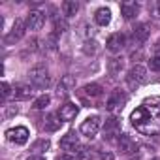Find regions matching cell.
Here are the masks:
<instances>
[{"label":"cell","mask_w":160,"mask_h":160,"mask_svg":"<svg viewBox=\"0 0 160 160\" xmlns=\"http://www.w3.org/2000/svg\"><path fill=\"white\" fill-rule=\"evenodd\" d=\"M73 85H75V81H73V77L72 75H64L62 79H60V83H58V87H57V94L60 96V98H64V96H68V92L73 89Z\"/></svg>","instance_id":"9a60e30c"},{"label":"cell","mask_w":160,"mask_h":160,"mask_svg":"<svg viewBox=\"0 0 160 160\" xmlns=\"http://www.w3.org/2000/svg\"><path fill=\"white\" fill-rule=\"evenodd\" d=\"M49 102H51V98H49L47 94H42L40 98H36V100H34L32 108H34V109H43V108H47V106H49Z\"/></svg>","instance_id":"cb8c5ba5"},{"label":"cell","mask_w":160,"mask_h":160,"mask_svg":"<svg viewBox=\"0 0 160 160\" xmlns=\"http://www.w3.org/2000/svg\"><path fill=\"white\" fill-rule=\"evenodd\" d=\"M117 147H119V151H121L122 154H132V152L138 151V143H136L128 134H121V136H119Z\"/></svg>","instance_id":"9c48e42d"},{"label":"cell","mask_w":160,"mask_h":160,"mask_svg":"<svg viewBox=\"0 0 160 160\" xmlns=\"http://www.w3.org/2000/svg\"><path fill=\"white\" fill-rule=\"evenodd\" d=\"M83 92L87 96H91V98H98V96H102V87L96 85V83H91V85H85L83 87Z\"/></svg>","instance_id":"7402d4cb"},{"label":"cell","mask_w":160,"mask_h":160,"mask_svg":"<svg viewBox=\"0 0 160 160\" xmlns=\"http://www.w3.org/2000/svg\"><path fill=\"white\" fill-rule=\"evenodd\" d=\"M13 113H17V108H8V111H6V117H12Z\"/></svg>","instance_id":"f546056e"},{"label":"cell","mask_w":160,"mask_h":160,"mask_svg":"<svg viewBox=\"0 0 160 160\" xmlns=\"http://www.w3.org/2000/svg\"><path fill=\"white\" fill-rule=\"evenodd\" d=\"M28 128L27 126H15V128H10L8 132H6V138H8V141H12V143H15V145H25L27 141H28Z\"/></svg>","instance_id":"5b68a950"},{"label":"cell","mask_w":160,"mask_h":160,"mask_svg":"<svg viewBox=\"0 0 160 160\" xmlns=\"http://www.w3.org/2000/svg\"><path fill=\"white\" fill-rule=\"evenodd\" d=\"M149 10H151L152 19H160V0H158V2H152V4L149 6Z\"/></svg>","instance_id":"4316f807"},{"label":"cell","mask_w":160,"mask_h":160,"mask_svg":"<svg viewBox=\"0 0 160 160\" xmlns=\"http://www.w3.org/2000/svg\"><path fill=\"white\" fill-rule=\"evenodd\" d=\"M60 147L64 151H70V152H77V149H81V147H79V139H77V136L73 132H68L66 136H62Z\"/></svg>","instance_id":"5bb4252c"},{"label":"cell","mask_w":160,"mask_h":160,"mask_svg":"<svg viewBox=\"0 0 160 160\" xmlns=\"http://www.w3.org/2000/svg\"><path fill=\"white\" fill-rule=\"evenodd\" d=\"M57 160H73V156H70V154H60V156H57Z\"/></svg>","instance_id":"4dcf8cb0"},{"label":"cell","mask_w":160,"mask_h":160,"mask_svg":"<svg viewBox=\"0 0 160 160\" xmlns=\"http://www.w3.org/2000/svg\"><path fill=\"white\" fill-rule=\"evenodd\" d=\"M94 21L100 27H108L109 21H111V10L109 8H98L96 13H94Z\"/></svg>","instance_id":"2e32d148"},{"label":"cell","mask_w":160,"mask_h":160,"mask_svg":"<svg viewBox=\"0 0 160 160\" xmlns=\"http://www.w3.org/2000/svg\"><path fill=\"white\" fill-rule=\"evenodd\" d=\"M77 10H79V4L75 2V0H66V2H62V13H64L66 17L75 15Z\"/></svg>","instance_id":"44dd1931"},{"label":"cell","mask_w":160,"mask_h":160,"mask_svg":"<svg viewBox=\"0 0 160 160\" xmlns=\"http://www.w3.org/2000/svg\"><path fill=\"white\" fill-rule=\"evenodd\" d=\"M77 113H79V108L73 104V102H66V104H62L60 106V109H58V117H60V121H73L75 117H77Z\"/></svg>","instance_id":"7c38bea8"},{"label":"cell","mask_w":160,"mask_h":160,"mask_svg":"<svg viewBox=\"0 0 160 160\" xmlns=\"http://www.w3.org/2000/svg\"><path fill=\"white\" fill-rule=\"evenodd\" d=\"M122 68H124V60H122L121 57L109 58V62H108V72H109L111 75H119V73L122 72Z\"/></svg>","instance_id":"ac0fdd59"},{"label":"cell","mask_w":160,"mask_h":160,"mask_svg":"<svg viewBox=\"0 0 160 160\" xmlns=\"http://www.w3.org/2000/svg\"><path fill=\"white\" fill-rule=\"evenodd\" d=\"M130 121L138 132L145 136H154L160 132V106H152L145 102L132 111Z\"/></svg>","instance_id":"6da1fadb"},{"label":"cell","mask_w":160,"mask_h":160,"mask_svg":"<svg viewBox=\"0 0 160 160\" xmlns=\"http://www.w3.org/2000/svg\"><path fill=\"white\" fill-rule=\"evenodd\" d=\"M43 25H45V13H43V12L34 10V12L28 13V17H27V28H30V30H40Z\"/></svg>","instance_id":"30bf717a"},{"label":"cell","mask_w":160,"mask_h":160,"mask_svg":"<svg viewBox=\"0 0 160 160\" xmlns=\"http://www.w3.org/2000/svg\"><path fill=\"white\" fill-rule=\"evenodd\" d=\"M0 89H2V98H4V100L12 96V87H10V85H8L6 81H4L2 85H0Z\"/></svg>","instance_id":"83f0119b"},{"label":"cell","mask_w":160,"mask_h":160,"mask_svg":"<svg viewBox=\"0 0 160 160\" xmlns=\"http://www.w3.org/2000/svg\"><path fill=\"white\" fill-rule=\"evenodd\" d=\"M124 43H126V38H124L121 32H115V34H111V36L108 38L106 47H108V51H111V53H121V49L124 47Z\"/></svg>","instance_id":"8fae6325"},{"label":"cell","mask_w":160,"mask_h":160,"mask_svg":"<svg viewBox=\"0 0 160 160\" xmlns=\"http://www.w3.org/2000/svg\"><path fill=\"white\" fill-rule=\"evenodd\" d=\"M149 34H151V30H149V25H145V23H139V25H138V27H134V30H132L134 43H136V45H141V43H145V42H147V38H149Z\"/></svg>","instance_id":"4fadbf2b"},{"label":"cell","mask_w":160,"mask_h":160,"mask_svg":"<svg viewBox=\"0 0 160 160\" xmlns=\"http://www.w3.org/2000/svg\"><path fill=\"white\" fill-rule=\"evenodd\" d=\"M27 160H45L43 156H40V154H32V156H28Z\"/></svg>","instance_id":"1f68e13d"},{"label":"cell","mask_w":160,"mask_h":160,"mask_svg":"<svg viewBox=\"0 0 160 160\" xmlns=\"http://www.w3.org/2000/svg\"><path fill=\"white\" fill-rule=\"evenodd\" d=\"M60 122H62L60 117L51 113V115H47V119H45V130H47V132H57V130L60 128Z\"/></svg>","instance_id":"ffe728a7"},{"label":"cell","mask_w":160,"mask_h":160,"mask_svg":"<svg viewBox=\"0 0 160 160\" xmlns=\"http://www.w3.org/2000/svg\"><path fill=\"white\" fill-rule=\"evenodd\" d=\"M147 81V70L139 64H134L130 70H128V75H126V83L130 89H138L139 85H143Z\"/></svg>","instance_id":"3957f363"},{"label":"cell","mask_w":160,"mask_h":160,"mask_svg":"<svg viewBox=\"0 0 160 160\" xmlns=\"http://www.w3.org/2000/svg\"><path fill=\"white\" fill-rule=\"evenodd\" d=\"M100 160H115V156H113V152H109V151H104V152L100 154Z\"/></svg>","instance_id":"f1b7e54d"},{"label":"cell","mask_w":160,"mask_h":160,"mask_svg":"<svg viewBox=\"0 0 160 160\" xmlns=\"http://www.w3.org/2000/svg\"><path fill=\"white\" fill-rule=\"evenodd\" d=\"M100 124H102L100 117L92 115V117H87V119L81 122L79 130H81V134H83V136H87V138H94V136L98 134V130H100Z\"/></svg>","instance_id":"277c9868"},{"label":"cell","mask_w":160,"mask_h":160,"mask_svg":"<svg viewBox=\"0 0 160 160\" xmlns=\"http://www.w3.org/2000/svg\"><path fill=\"white\" fill-rule=\"evenodd\" d=\"M149 68H151L152 72H160V55L151 57V60H149Z\"/></svg>","instance_id":"484cf974"},{"label":"cell","mask_w":160,"mask_h":160,"mask_svg":"<svg viewBox=\"0 0 160 160\" xmlns=\"http://www.w3.org/2000/svg\"><path fill=\"white\" fill-rule=\"evenodd\" d=\"M151 160H160V156H154V158H151Z\"/></svg>","instance_id":"d6a6232c"},{"label":"cell","mask_w":160,"mask_h":160,"mask_svg":"<svg viewBox=\"0 0 160 160\" xmlns=\"http://www.w3.org/2000/svg\"><path fill=\"white\" fill-rule=\"evenodd\" d=\"M28 79H30V85L34 89H47L49 87V73H47V70H45L43 64L34 66L28 72Z\"/></svg>","instance_id":"7a4b0ae2"},{"label":"cell","mask_w":160,"mask_h":160,"mask_svg":"<svg viewBox=\"0 0 160 160\" xmlns=\"http://www.w3.org/2000/svg\"><path fill=\"white\" fill-rule=\"evenodd\" d=\"M25 30H27V23H25L23 19H15V23H13V27H12V32L4 38V43H6V45H12V43L19 42V40L25 36Z\"/></svg>","instance_id":"8992f818"},{"label":"cell","mask_w":160,"mask_h":160,"mask_svg":"<svg viewBox=\"0 0 160 160\" xmlns=\"http://www.w3.org/2000/svg\"><path fill=\"white\" fill-rule=\"evenodd\" d=\"M45 149H49V141L47 139H38L34 145H32V151H45Z\"/></svg>","instance_id":"d4e9b609"},{"label":"cell","mask_w":160,"mask_h":160,"mask_svg":"<svg viewBox=\"0 0 160 160\" xmlns=\"http://www.w3.org/2000/svg\"><path fill=\"white\" fill-rule=\"evenodd\" d=\"M132 160H139V158H132Z\"/></svg>","instance_id":"836d02e7"},{"label":"cell","mask_w":160,"mask_h":160,"mask_svg":"<svg viewBox=\"0 0 160 160\" xmlns=\"http://www.w3.org/2000/svg\"><path fill=\"white\" fill-rule=\"evenodd\" d=\"M121 132V121L117 117H109L104 121V139H113Z\"/></svg>","instance_id":"ba28073f"},{"label":"cell","mask_w":160,"mask_h":160,"mask_svg":"<svg viewBox=\"0 0 160 160\" xmlns=\"http://www.w3.org/2000/svg\"><path fill=\"white\" fill-rule=\"evenodd\" d=\"M34 87L32 85H19V87H15V98L17 100H30L32 98V94H34V91H32Z\"/></svg>","instance_id":"d6986e66"},{"label":"cell","mask_w":160,"mask_h":160,"mask_svg":"<svg viewBox=\"0 0 160 160\" xmlns=\"http://www.w3.org/2000/svg\"><path fill=\"white\" fill-rule=\"evenodd\" d=\"M94 158V149L91 147H81L75 154V160H92Z\"/></svg>","instance_id":"603a6c76"},{"label":"cell","mask_w":160,"mask_h":160,"mask_svg":"<svg viewBox=\"0 0 160 160\" xmlns=\"http://www.w3.org/2000/svg\"><path fill=\"white\" fill-rule=\"evenodd\" d=\"M126 100H128V96H126L122 91H113V92L108 96V100H106V108H108L109 111H117V109H121V108L126 104Z\"/></svg>","instance_id":"52a82bcc"},{"label":"cell","mask_w":160,"mask_h":160,"mask_svg":"<svg viewBox=\"0 0 160 160\" xmlns=\"http://www.w3.org/2000/svg\"><path fill=\"white\" fill-rule=\"evenodd\" d=\"M138 12H139V6H138L136 2H122V4H121V13H122L124 19H132V17H136Z\"/></svg>","instance_id":"e0dca14e"}]
</instances>
